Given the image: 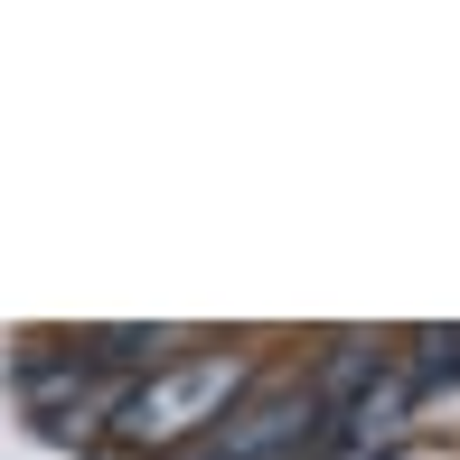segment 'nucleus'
Returning <instances> with one entry per match:
<instances>
[{"label": "nucleus", "mask_w": 460, "mask_h": 460, "mask_svg": "<svg viewBox=\"0 0 460 460\" xmlns=\"http://www.w3.org/2000/svg\"><path fill=\"white\" fill-rule=\"evenodd\" d=\"M19 394H29V413L48 432H66V442H85V432H103L122 413V394H132V376H113V367H94L85 348H29L19 358Z\"/></svg>", "instance_id": "f03ea898"}, {"label": "nucleus", "mask_w": 460, "mask_h": 460, "mask_svg": "<svg viewBox=\"0 0 460 460\" xmlns=\"http://www.w3.org/2000/svg\"><path fill=\"white\" fill-rule=\"evenodd\" d=\"M413 404H423V394H413L404 358H394L376 385H358V394L320 423V451H310V460H376V451H394V442H404V423H413Z\"/></svg>", "instance_id": "20e7f679"}, {"label": "nucleus", "mask_w": 460, "mask_h": 460, "mask_svg": "<svg viewBox=\"0 0 460 460\" xmlns=\"http://www.w3.org/2000/svg\"><path fill=\"white\" fill-rule=\"evenodd\" d=\"M244 385H254V358H235V348L170 358V367L132 376V394H122L113 432H122L132 451H188V442H207V432L244 404Z\"/></svg>", "instance_id": "f257e3e1"}, {"label": "nucleus", "mask_w": 460, "mask_h": 460, "mask_svg": "<svg viewBox=\"0 0 460 460\" xmlns=\"http://www.w3.org/2000/svg\"><path fill=\"white\" fill-rule=\"evenodd\" d=\"M404 376H413V394L451 385V376H460V329H423V339H413V358H404Z\"/></svg>", "instance_id": "39448f33"}, {"label": "nucleus", "mask_w": 460, "mask_h": 460, "mask_svg": "<svg viewBox=\"0 0 460 460\" xmlns=\"http://www.w3.org/2000/svg\"><path fill=\"white\" fill-rule=\"evenodd\" d=\"M320 394H310V376L301 385H273V394H254V404H235L207 442H188L179 460H310L320 451Z\"/></svg>", "instance_id": "7ed1b4c3"}]
</instances>
